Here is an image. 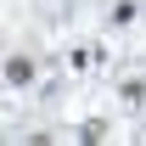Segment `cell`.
Wrapping results in <instances>:
<instances>
[{
    "label": "cell",
    "mask_w": 146,
    "mask_h": 146,
    "mask_svg": "<svg viewBox=\"0 0 146 146\" xmlns=\"http://www.w3.org/2000/svg\"><path fill=\"white\" fill-rule=\"evenodd\" d=\"M118 96H124V107H146V79H124Z\"/></svg>",
    "instance_id": "obj_3"
},
{
    "label": "cell",
    "mask_w": 146,
    "mask_h": 146,
    "mask_svg": "<svg viewBox=\"0 0 146 146\" xmlns=\"http://www.w3.org/2000/svg\"><path fill=\"white\" fill-rule=\"evenodd\" d=\"M6 84H11V90L34 84V56H23V51H11V56H6Z\"/></svg>",
    "instance_id": "obj_1"
},
{
    "label": "cell",
    "mask_w": 146,
    "mask_h": 146,
    "mask_svg": "<svg viewBox=\"0 0 146 146\" xmlns=\"http://www.w3.org/2000/svg\"><path fill=\"white\" fill-rule=\"evenodd\" d=\"M135 17H141V6H135V0H118V6L107 11V23H112V28H129Z\"/></svg>",
    "instance_id": "obj_2"
},
{
    "label": "cell",
    "mask_w": 146,
    "mask_h": 146,
    "mask_svg": "<svg viewBox=\"0 0 146 146\" xmlns=\"http://www.w3.org/2000/svg\"><path fill=\"white\" fill-rule=\"evenodd\" d=\"M79 135H84V141H107V124H101V118H90V124L79 129Z\"/></svg>",
    "instance_id": "obj_4"
}]
</instances>
